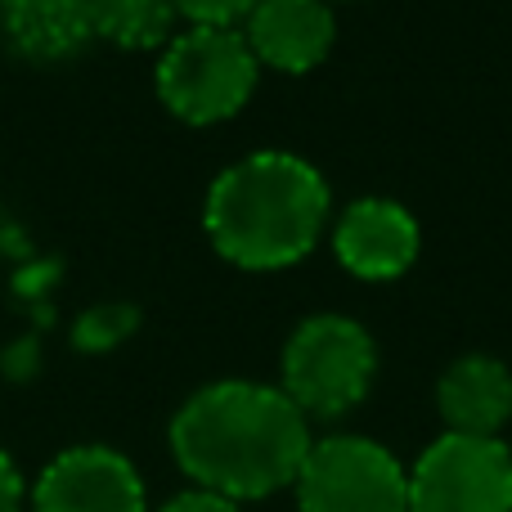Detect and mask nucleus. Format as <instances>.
I'll return each mask as SVG.
<instances>
[{"label":"nucleus","mask_w":512,"mask_h":512,"mask_svg":"<svg viewBox=\"0 0 512 512\" xmlns=\"http://www.w3.org/2000/svg\"><path fill=\"white\" fill-rule=\"evenodd\" d=\"M243 41L265 68L310 72L333 50L337 23L328 0H256L243 18Z\"/></svg>","instance_id":"nucleus-9"},{"label":"nucleus","mask_w":512,"mask_h":512,"mask_svg":"<svg viewBox=\"0 0 512 512\" xmlns=\"http://www.w3.org/2000/svg\"><path fill=\"white\" fill-rule=\"evenodd\" d=\"M409 512H512V450L499 436L445 432L409 472Z\"/></svg>","instance_id":"nucleus-6"},{"label":"nucleus","mask_w":512,"mask_h":512,"mask_svg":"<svg viewBox=\"0 0 512 512\" xmlns=\"http://www.w3.org/2000/svg\"><path fill=\"white\" fill-rule=\"evenodd\" d=\"M176 5L171 0H95V36L122 50H153L176 36Z\"/></svg>","instance_id":"nucleus-12"},{"label":"nucleus","mask_w":512,"mask_h":512,"mask_svg":"<svg viewBox=\"0 0 512 512\" xmlns=\"http://www.w3.org/2000/svg\"><path fill=\"white\" fill-rule=\"evenodd\" d=\"M378 373V346L369 328L346 315H310L283 346V396L315 418L355 409Z\"/></svg>","instance_id":"nucleus-4"},{"label":"nucleus","mask_w":512,"mask_h":512,"mask_svg":"<svg viewBox=\"0 0 512 512\" xmlns=\"http://www.w3.org/2000/svg\"><path fill=\"white\" fill-rule=\"evenodd\" d=\"M436 409L454 436H499L512 418V369L495 355H463L436 382Z\"/></svg>","instance_id":"nucleus-11"},{"label":"nucleus","mask_w":512,"mask_h":512,"mask_svg":"<svg viewBox=\"0 0 512 512\" xmlns=\"http://www.w3.org/2000/svg\"><path fill=\"white\" fill-rule=\"evenodd\" d=\"M310 445L315 436L306 414L265 382H212L171 418V454L180 472L198 490L225 495L234 504L292 486Z\"/></svg>","instance_id":"nucleus-1"},{"label":"nucleus","mask_w":512,"mask_h":512,"mask_svg":"<svg viewBox=\"0 0 512 512\" xmlns=\"http://www.w3.org/2000/svg\"><path fill=\"white\" fill-rule=\"evenodd\" d=\"M0 36L27 63H59L95 41V0H0Z\"/></svg>","instance_id":"nucleus-10"},{"label":"nucleus","mask_w":512,"mask_h":512,"mask_svg":"<svg viewBox=\"0 0 512 512\" xmlns=\"http://www.w3.org/2000/svg\"><path fill=\"white\" fill-rule=\"evenodd\" d=\"M301 512H409V472L369 436H324L297 472Z\"/></svg>","instance_id":"nucleus-5"},{"label":"nucleus","mask_w":512,"mask_h":512,"mask_svg":"<svg viewBox=\"0 0 512 512\" xmlns=\"http://www.w3.org/2000/svg\"><path fill=\"white\" fill-rule=\"evenodd\" d=\"M203 225L212 248L239 270H283L319 243L328 185L297 153H248L207 189Z\"/></svg>","instance_id":"nucleus-2"},{"label":"nucleus","mask_w":512,"mask_h":512,"mask_svg":"<svg viewBox=\"0 0 512 512\" xmlns=\"http://www.w3.org/2000/svg\"><path fill=\"white\" fill-rule=\"evenodd\" d=\"M135 328H140V310L131 301H104V306L81 310V319L72 324V346L81 355H104L117 351Z\"/></svg>","instance_id":"nucleus-13"},{"label":"nucleus","mask_w":512,"mask_h":512,"mask_svg":"<svg viewBox=\"0 0 512 512\" xmlns=\"http://www.w3.org/2000/svg\"><path fill=\"white\" fill-rule=\"evenodd\" d=\"M333 252L355 279H396L418 256V221L391 198H360L337 221Z\"/></svg>","instance_id":"nucleus-8"},{"label":"nucleus","mask_w":512,"mask_h":512,"mask_svg":"<svg viewBox=\"0 0 512 512\" xmlns=\"http://www.w3.org/2000/svg\"><path fill=\"white\" fill-rule=\"evenodd\" d=\"M256 54L234 27H185L162 45L158 99L189 126L234 117L256 90Z\"/></svg>","instance_id":"nucleus-3"},{"label":"nucleus","mask_w":512,"mask_h":512,"mask_svg":"<svg viewBox=\"0 0 512 512\" xmlns=\"http://www.w3.org/2000/svg\"><path fill=\"white\" fill-rule=\"evenodd\" d=\"M27 512H149V490L122 450L72 445L32 481Z\"/></svg>","instance_id":"nucleus-7"},{"label":"nucleus","mask_w":512,"mask_h":512,"mask_svg":"<svg viewBox=\"0 0 512 512\" xmlns=\"http://www.w3.org/2000/svg\"><path fill=\"white\" fill-rule=\"evenodd\" d=\"M158 512H239V504L225 495H212V490L189 486V490H180L176 499H167Z\"/></svg>","instance_id":"nucleus-16"},{"label":"nucleus","mask_w":512,"mask_h":512,"mask_svg":"<svg viewBox=\"0 0 512 512\" xmlns=\"http://www.w3.org/2000/svg\"><path fill=\"white\" fill-rule=\"evenodd\" d=\"M0 512H27V477L5 450H0Z\"/></svg>","instance_id":"nucleus-15"},{"label":"nucleus","mask_w":512,"mask_h":512,"mask_svg":"<svg viewBox=\"0 0 512 512\" xmlns=\"http://www.w3.org/2000/svg\"><path fill=\"white\" fill-rule=\"evenodd\" d=\"M180 18H189V27H234L248 18L256 0H171Z\"/></svg>","instance_id":"nucleus-14"}]
</instances>
